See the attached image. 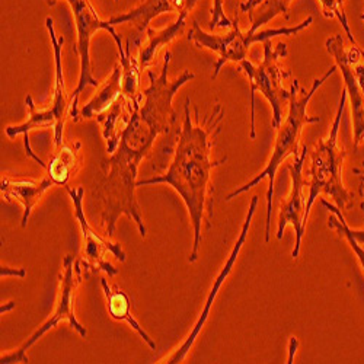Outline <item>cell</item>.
<instances>
[{
    "instance_id": "1",
    "label": "cell",
    "mask_w": 364,
    "mask_h": 364,
    "mask_svg": "<svg viewBox=\"0 0 364 364\" xmlns=\"http://www.w3.org/2000/svg\"><path fill=\"white\" fill-rule=\"evenodd\" d=\"M171 58L172 54L166 51L158 76L149 70L150 85L143 89L140 107L130 115L121 132L117 150L101 164L102 178L94 194L101 205V226L107 237L114 236L119 216L132 219L140 236L146 237V226L136 200L139 166L150 154L158 136L168 134L175 127L178 114L172 100L182 86L196 77L193 72L184 70L176 79L169 80Z\"/></svg>"
},
{
    "instance_id": "2",
    "label": "cell",
    "mask_w": 364,
    "mask_h": 364,
    "mask_svg": "<svg viewBox=\"0 0 364 364\" xmlns=\"http://www.w3.org/2000/svg\"><path fill=\"white\" fill-rule=\"evenodd\" d=\"M191 100H186L184 123L176 129V144L173 159L168 171L162 175L137 181V187L166 184L172 187L184 201L194 230L193 251L190 262H196L200 252L203 225L210 228L213 213V187H211V171L226 164L228 158L220 161L211 159V150L222 132L225 111L220 102L215 104L213 111L201 118L200 111L194 107L196 121L190 112Z\"/></svg>"
},
{
    "instance_id": "3",
    "label": "cell",
    "mask_w": 364,
    "mask_h": 364,
    "mask_svg": "<svg viewBox=\"0 0 364 364\" xmlns=\"http://www.w3.org/2000/svg\"><path fill=\"white\" fill-rule=\"evenodd\" d=\"M337 66L333 65L331 69L319 79H315L312 83L311 90L301 89L299 85V80L294 79L291 80L290 85V97H289V114L286 117L284 123L277 129V136H276V143L274 149H272L271 158L267 164V166L257 175L254 176L252 181L247 182L245 186H242L232 193L226 196V201L233 200L235 197L244 194L250 190H252L255 186H258L259 182L265 178H268V191H267V222H265V242L268 244L269 242V232H271V213H272V197H274V179L276 173L283 164V161L289 156H297L300 154V139H301V132L303 127L306 124L312 123H319L321 118L319 117H311L308 115V105L314 95L316 94V90L337 72Z\"/></svg>"
},
{
    "instance_id": "4",
    "label": "cell",
    "mask_w": 364,
    "mask_h": 364,
    "mask_svg": "<svg viewBox=\"0 0 364 364\" xmlns=\"http://www.w3.org/2000/svg\"><path fill=\"white\" fill-rule=\"evenodd\" d=\"M346 102L347 90L344 89L328 136L325 139H319L314 144H308V156L311 158V165L306 172V175H309V197L306 204L308 216L319 194L331 197L333 204L341 210H350L354 205V194L346 188L343 182V164L347 151L338 146V133L341 129Z\"/></svg>"
},
{
    "instance_id": "5",
    "label": "cell",
    "mask_w": 364,
    "mask_h": 364,
    "mask_svg": "<svg viewBox=\"0 0 364 364\" xmlns=\"http://www.w3.org/2000/svg\"><path fill=\"white\" fill-rule=\"evenodd\" d=\"M46 26L48 29V34L54 48V63H55V77H54V89H53V101L51 107L47 109H38L34 104L31 95H26L25 104L28 107L29 117L21 126H9L6 129V136L9 139H15L19 134H23L25 140V150L29 158L37 161L44 169H47V164H44L36 154L29 144V133L33 130H46L53 129L54 133V144L55 147L63 144V130L68 114H70V101L66 94L65 87V77H63V68H62V47L65 44V38H58L54 29L53 18L46 19Z\"/></svg>"
},
{
    "instance_id": "6",
    "label": "cell",
    "mask_w": 364,
    "mask_h": 364,
    "mask_svg": "<svg viewBox=\"0 0 364 364\" xmlns=\"http://www.w3.org/2000/svg\"><path fill=\"white\" fill-rule=\"evenodd\" d=\"M264 46V58L259 65H252L251 62L239 63V70L244 72L251 83V140H255V94L259 92L271 105L272 121L271 127L277 130L283 123L284 104H289L290 89H286L283 82L291 76L290 70L282 66V58L287 57V44L280 41L276 47H272L271 41L267 40Z\"/></svg>"
},
{
    "instance_id": "7",
    "label": "cell",
    "mask_w": 364,
    "mask_h": 364,
    "mask_svg": "<svg viewBox=\"0 0 364 364\" xmlns=\"http://www.w3.org/2000/svg\"><path fill=\"white\" fill-rule=\"evenodd\" d=\"M312 22H314V18L308 16L303 22H300L294 26H290V28L284 26V28L265 29V31H258V33H251V31L244 33V31H240L239 18L236 16L233 19L232 28H229V33L210 34V33L203 31L197 21H193V28L188 33V41H193L196 44V47H198V48L210 50L219 55L213 75H211V79L215 80L226 63H237L239 65L240 62L247 60L248 51L252 44L264 43L267 40L280 37V36H284V37L296 36L297 33L308 28Z\"/></svg>"
},
{
    "instance_id": "8",
    "label": "cell",
    "mask_w": 364,
    "mask_h": 364,
    "mask_svg": "<svg viewBox=\"0 0 364 364\" xmlns=\"http://www.w3.org/2000/svg\"><path fill=\"white\" fill-rule=\"evenodd\" d=\"M46 2L48 6H54L58 0H46ZM66 2L70 5L72 14L75 16V25L77 31L75 51L80 60L79 82L70 97L72 105H70V114H69L73 118L75 123H77L80 119V114L77 109L80 94L87 86H94V87L100 86V80L95 79L92 72V62H90V41H92V37L97 34V31H100V29H104V31L109 33V36L115 41L118 53L124 51V46H123V41H121V37L115 31V28L109 23V21L100 19L98 14L95 12L94 6L90 5L89 0H66Z\"/></svg>"
},
{
    "instance_id": "9",
    "label": "cell",
    "mask_w": 364,
    "mask_h": 364,
    "mask_svg": "<svg viewBox=\"0 0 364 364\" xmlns=\"http://www.w3.org/2000/svg\"><path fill=\"white\" fill-rule=\"evenodd\" d=\"M82 274H83V267L80 259H75L73 255H66L63 259V268L60 272L58 280V293L55 300V308L53 315L41 325L38 329L29 337L16 351L6 353L0 358L2 364H15V363H28L26 351L31 348L44 333H47L50 329L55 328L62 321H68L72 328L79 333L80 337H86L87 331L86 328L79 322V319L75 315V299L79 284L82 283Z\"/></svg>"
},
{
    "instance_id": "10",
    "label": "cell",
    "mask_w": 364,
    "mask_h": 364,
    "mask_svg": "<svg viewBox=\"0 0 364 364\" xmlns=\"http://www.w3.org/2000/svg\"><path fill=\"white\" fill-rule=\"evenodd\" d=\"M325 47L336 60V66L341 70L347 97H350L353 146L357 149L364 143V60L361 57V48L358 44L346 48L341 34L328 38Z\"/></svg>"
},
{
    "instance_id": "11",
    "label": "cell",
    "mask_w": 364,
    "mask_h": 364,
    "mask_svg": "<svg viewBox=\"0 0 364 364\" xmlns=\"http://www.w3.org/2000/svg\"><path fill=\"white\" fill-rule=\"evenodd\" d=\"M66 191L72 198L75 216H76V220H77V223L80 226V232H82L83 245H82L80 262H82L83 269L90 271V272L102 271L109 277L117 276L118 268H115L107 259V254L112 252L118 261L124 262L126 252L123 251V248H121L118 242H109L107 237L98 235L94 230V228L89 225V222L85 216V210H83V197H85L83 187H77V188L66 187Z\"/></svg>"
},
{
    "instance_id": "12",
    "label": "cell",
    "mask_w": 364,
    "mask_h": 364,
    "mask_svg": "<svg viewBox=\"0 0 364 364\" xmlns=\"http://www.w3.org/2000/svg\"><path fill=\"white\" fill-rule=\"evenodd\" d=\"M308 158V144L303 143L301 150L297 156H294V162L287 166L290 179H291V187L287 198L283 201L280 215H279V223H277V239L280 240L283 237L284 229L291 225L294 228L296 233V242L294 248L291 251L293 259H296L300 254L301 248V239L305 235L306 223L309 216L306 215V198L303 194V187L308 184V181L303 176V168H305V161Z\"/></svg>"
},
{
    "instance_id": "13",
    "label": "cell",
    "mask_w": 364,
    "mask_h": 364,
    "mask_svg": "<svg viewBox=\"0 0 364 364\" xmlns=\"http://www.w3.org/2000/svg\"><path fill=\"white\" fill-rule=\"evenodd\" d=\"M257 205H258V197H257V196H254V197H252V200H251L250 208H248V213H247L245 222H244V225H242L240 233H239V236H237V239H236V244H235V247H233L232 252L229 254V258L226 259L225 267L220 269V272L218 274V277L215 279V282H213V287H211V290H210V291H208V294H207V299H205V301H204V308H203V311H201V315L198 316V319H197V322H196L194 328L191 329L190 336L187 337V340L184 341V344H182V346H181V347H179V348H178V350H176V351H175V353H173L168 360H164L162 363H168V364H178V363H181L182 360H184V358L187 357V354L190 353V350H191L193 344L196 343V340H197V337H198V333L201 332V329H203L204 323L207 322V318H208L210 309H211V306H213V303H215V300H216V297H218V294H219L220 287L223 286V283H225V282H226V279L229 277V274L232 272V268H233V265H235V262H236V259H237V257H239V254H240L242 248H244V245H245V240H247V236H248V232H250V228H251L252 219H254V216H255Z\"/></svg>"
},
{
    "instance_id": "14",
    "label": "cell",
    "mask_w": 364,
    "mask_h": 364,
    "mask_svg": "<svg viewBox=\"0 0 364 364\" xmlns=\"http://www.w3.org/2000/svg\"><path fill=\"white\" fill-rule=\"evenodd\" d=\"M53 187H55V184L48 175L41 178L40 181L22 178V176L4 175L2 182H0V191H2L4 200L16 201L23 207L22 223H21L22 228H26L28 219L31 216L34 205Z\"/></svg>"
},
{
    "instance_id": "15",
    "label": "cell",
    "mask_w": 364,
    "mask_h": 364,
    "mask_svg": "<svg viewBox=\"0 0 364 364\" xmlns=\"http://www.w3.org/2000/svg\"><path fill=\"white\" fill-rule=\"evenodd\" d=\"M197 2L198 0H146L139 8L130 12L112 16L109 23H132L139 33H146L151 19L166 12L179 14L186 9H193Z\"/></svg>"
},
{
    "instance_id": "16",
    "label": "cell",
    "mask_w": 364,
    "mask_h": 364,
    "mask_svg": "<svg viewBox=\"0 0 364 364\" xmlns=\"http://www.w3.org/2000/svg\"><path fill=\"white\" fill-rule=\"evenodd\" d=\"M191 11L193 9H186V11L179 12L175 22L164 29H154V28L146 29L147 43L140 47L139 57H137L141 70L155 63V58L158 57V51L162 47L168 46L175 38L184 34V29L187 26V19H188Z\"/></svg>"
},
{
    "instance_id": "17",
    "label": "cell",
    "mask_w": 364,
    "mask_h": 364,
    "mask_svg": "<svg viewBox=\"0 0 364 364\" xmlns=\"http://www.w3.org/2000/svg\"><path fill=\"white\" fill-rule=\"evenodd\" d=\"M101 284H102V290H104V294L107 299V309H108L109 316L115 321L127 322L151 350H156V343L151 340V337L143 329V326L139 323V321L133 316L132 301H130V297L127 296V293L117 286H109L107 279H101Z\"/></svg>"
},
{
    "instance_id": "18",
    "label": "cell",
    "mask_w": 364,
    "mask_h": 364,
    "mask_svg": "<svg viewBox=\"0 0 364 364\" xmlns=\"http://www.w3.org/2000/svg\"><path fill=\"white\" fill-rule=\"evenodd\" d=\"M80 141L63 143L62 146L55 147V151L47 165V175L54 181L55 186H68L69 179L76 173L80 164Z\"/></svg>"
},
{
    "instance_id": "19",
    "label": "cell",
    "mask_w": 364,
    "mask_h": 364,
    "mask_svg": "<svg viewBox=\"0 0 364 364\" xmlns=\"http://www.w3.org/2000/svg\"><path fill=\"white\" fill-rule=\"evenodd\" d=\"M123 95V87H121V65L117 63L112 69V73L100 87L97 95L90 100L80 111V118H95L108 111L114 102Z\"/></svg>"
},
{
    "instance_id": "20",
    "label": "cell",
    "mask_w": 364,
    "mask_h": 364,
    "mask_svg": "<svg viewBox=\"0 0 364 364\" xmlns=\"http://www.w3.org/2000/svg\"><path fill=\"white\" fill-rule=\"evenodd\" d=\"M121 65V87L123 97L134 107L139 108L143 100V90H140V65L139 60L132 54V41L129 40L124 46V51L119 53Z\"/></svg>"
},
{
    "instance_id": "21",
    "label": "cell",
    "mask_w": 364,
    "mask_h": 364,
    "mask_svg": "<svg viewBox=\"0 0 364 364\" xmlns=\"http://www.w3.org/2000/svg\"><path fill=\"white\" fill-rule=\"evenodd\" d=\"M293 0H264L262 4L255 6L250 14L248 19L251 23L250 31L258 33L259 28L268 23L271 19L277 18L279 15H284L286 19L290 18V4Z\"/></svg>"
},
{
    "instance_id": "22",
    "label": "cell",
    "mask_w": 364,
    "mask_h": 364,
    "mask_svg": "<svg viewBox=\"0 0 364 364\" xmlns=\"http://www.w3.org/2000/svg\"><path fill=\"white\" fill-rule=\"evenodd\" d=\"M321 204H322L328 211H331V216H329V219H328V226H329L331 229L336 230L341 237H347V236H348V237H353L355 242H358L360 245H364V229H361V230L351 229V228L347 225V222H346V219H344V216H343V213H341V208L337 207L336 204L328 203V200H325V198L321 200Z\"/></svg>"
},
{
    "instance_id": "23",
    "label": "cell",
    "mask_w": 364,
    "mask_h": 364,
    "mask_svg": "<svg viewBox=\"0 0 364 364\" xmlns=\"http://www.w3.org/2000/svg\"><path fill=\"white\" fill-rule=\"evenodd\" d=\"M322 5V14L325 18L332 19V18H338V21L341 22L344 31L347 34L348 41L351 43V46H357L355 38L353 36V31L350 28L348 19H347V14L344 11V0H319Z\"/></svg>"
},
{
    "instance_id": "24",
    "label": "cell",
    "mask_w": 364,
    "mask_h": 364,
    "mask_svg": "<svg viewBox=\"0 0 364 364\" xmlns=\"http://www.w3.org/2000/svg\"><path fill=\"white\" fill-rule=\"evenodd\" d=\"M232 25H233V21H230L225 14L223 0H213V6H211V21L208 22L211 31L218 28L229 29L232 28Z\"/></svg>"
},
{
    "instance_id": "25",
    "label": "cell",
    "mask_w": 364,
    "mask_h": 364,
    "mask_svg": "<svg viewBox=\"0 0 364 364\" xmlns=\"http://www.w3.org/2000/svg\"><path fill=\"white\" fill-rule=\"evenodd\" d=\"M348 244H350V247H351V250L354 251V254H355V257H357V259H358V262H360V265H361V268H363V271H364V247L363 245H360L358 242H355L353 237H344Z\"/></svg>"
},
{
    "instance_id": "26",
    "label": "cell",
    "mask_w": 364,
    "mask_h": 364,
    "mask_svg": "<svg viewBox=\"0 0 364 364\" xmlns=\"http://www.w3.org/2000/svg\"><path fill=\"white\" fill-rule=\"evenodd\" d=\"M0 274H2V277L15 276V277L23 279L26 276V269L25 268H11V267L2 264V267H0Z\"/></svg>"
},
{
    "instance_id": "27",
    "label": "cell",
    "mask_w": 364,
    "mask_h": 364,
    "mask_svg": "<svg viewBox=\"0 0 364 364\" xmlns=\"http://www.w3.org/2000/svg\"><path fill=\"white\" fill-rule=\"evenodd\" d=\"M354 173L358 175L360 179H361L358 193H360V196H361V198H363V203L360 204V207H361V210H364V161L361 162V168H355V169H354Z\"/></svg>"
},
{
    "instance_id": "28",
    "label": "cell",
    "mask_w": 364,
    "mask_h": 364,
    "mask_svg": "<svg viewBox=\"0 0 364 364\" xmlns=\"http://www.w3.org/2000/svg\"><path fill=\"white\" fill-rule=\"evenodd\" d=\"M254 4H255V0H247V2H242L239 5V9L242 12H245V14H250L252 11V8H254Z\"/></svg>"
},
{
    "instance_id": "29",
    "label": "cell",
    "mask_w": 364,
    "mask_h": 364,
    "mask_svg": "<svg viewBox=\"0 0 364 364\" xmlns=\"http://www.w3.org/2000/svg\"><path fill=\"white\" fill-rule=\"evenodd\" d=\"M14 308H15V301H9L8 305H4L2 308H0V312H2V314H6V312L12 311Z\"/></svg>"
},
{
    "instance_id": "30",
    "label": "cell",
    "mask_w": 364,
    "mask_h": 364,
    "mask_svg": "<svg viewBox=\"0 0 364 364\" xmlns=\"http://www.w3.org/2000/svg\"><path fill=\"white\" fill-rule=\"evenodd\" d=\"M262 2H264V0H255V4H254V8H255V6H258V5H259V4H262ZM254 8H252V9H254Z\"/></svg>"
},
{
    "instance_id": "31",
    "label": "cell",
    "mask_w": 364,
    "mask_h": 364,
    "mask_svg": "<svg viewBox=\"0 0 364 364\" xmlns=\"http://www.w3.org/2000/svg\"><path fill=\"white\" fill-rule=\"evenodd\" d=\"M361 57H363V60H364V50H361Z\"/></svg>"
},
{
    "instance_id": "32",
    "label": "cell",
    "mask_w": 364,
    "mask_h": 364,
    "mask_svg": "<svg viewBox=\"0 0 364 364\" xmlns=\"http://www.w3.org/2000/svg\"><path fill=\"white\" fill-rule=\"evenodd\" d=\"M115 2H117V0H115Z\"/></svg>"
}]
</instances>
